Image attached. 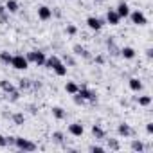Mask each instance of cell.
<instances>
[{"label": "cell", "mask_w": 153, "mask_h": 153, "mask_svg": "<svg viewBox=\"0 0 153 153\" xmlns=\"http://www.w3.org/2000/svg\"><path fill=\"white\" fill-rule=\"evenodd\" d=\"M99 2H103V0H99Z\"/></svg>", "instance_id": "34"}, {"label": "cell", "mask_w": 153, "mask_h": 153, "mask_svg": "<svg viewBox=\"0 0 153 153\" xmlns=\"http://www.w3.org/2000/svg\"><path fill=\"white\" fill-rule=\"evenodd\" d=\"M38 18L43 20V22L51 20V18H52V9L47 7V6H40V7H38Z\"/></svg>", "instance_id": "6"}, {"label": "cell", "mask_w": 153, "mask_h": 153, "mask_svg": "<svg viewBox=\"0 0 153 153\" xmlns=\"http://www.w3.org/2000/svg\"><path fill=\"white\" fill-rule=\"evenodd\" d=\"M130 18H131V24H135V25H146L148 24V18L144 16V13L142 11H131L130 15H128Z\"/></svg>", "instance_id": "5"}, {"label": "cell", "mask_w": 153, "mask_h": 153, "mask_svg": "<svg viewBox=\"0 0 153 153\" xmlns=\"http://www.w3.org/2000/svg\"><path fill=\"white\" fill-rule=\"evenodd\" d=\"M121 56L124 59H133L135 58V49L133 47H123L121 49Z\"/></svg>", "instance_id": "14"}, {"label": "cell", "mask_w": 153, "mask_h": 153, "mask_svg": "<svg viewBox=\"0 0 153 153\" xmlns=\"http://www.w3.org/2000/svg\"><path fill=\"white\" fill-rule=\"evenodd\" d=\"M115 11H117V15H119L121 18H126V16L130 15V6H128L126 2H121V4L117 6V9H115Z\"/></svg>", "instance_id": "11"}, {"label": "cell", "mask_w": 153, "mask_h": 153, "mask_svg": "<svg viewBox=\"0 0 153 153\" xmlns=\"http://www.w3.org/2000/svg\"><path fill=\"white\" fill-rule=\"evenodd\" d=\"M54 72H56V76H59V78H63V76H67V65L61 61L56 68H54Z\"/></svg>", "instance_id": "20"}, {"label": "cell", "mask_w": 153, "mask_h": 153, "mask_svg": "<svg viewBox=\"0 0 153 153\" xmlns=\"http://www.w3.org/2000/svg\"><path fill=\"white\" fill-rule=\"evenodd\" d=\"M128 85H130V88H131L133 92H140V90H142V83H140V79H137V78H130V79H128Z\"/></svg>", "instance_id": "15"}, {"label": "cell", "mask_w": 153, "mask_h": 153, "mask_svg": "<svg viewBox=\"0 0 153 153\" xmlns=\"http://www.w3.org/2000/svg\"><path fill=\"white\" fill-rule=\"evenodd\" d=\"M52 115H54L58 121H61V119H65V115H67V114H65V110H63V108L56 106V108H52Z\"/></svg>", "instance_id": "21"}, {"label": "cell", "mask_w": 153, "mask_h": 153, "mask_svg": "<svg viewBox=\"0 0 153 153\" xmlns=\"http://www.w3.org/2000/svg\"><path fill=\"white\" fill-rule=\"evenodd\" d=\"M106 22H108L110 25H119L121 16L117 15V11H115V9H110V11L106 13Z\"/></svg>", "instance_id": "10"}, {"label": "cell", "mask_w": 153, "mask_h": 153, "mask_svg": "<svg viewBox=\"0 0 153 153\" xmlns=\"http://www.w3.org/2000/svg\"><path fill=\"white\" fill-rule=\"evenodd\" d=\"M6 11L7 13H18V2L16 0H7L6 2Z\"/></svg>", "instance_id": "16"}, {"label": "cell", "mask_w": 153, "mask_h": 153, "mask_svg": "<svg viewBox=\"0 0 153 153\" xmlns=\"http://www.w3.org/2000/svg\"><path fill=\"white\" fill-rule=\"evenodd\" d=\"M0 88H2L6 94H13L16 88H15V85L11 83V81H7V79H2V81H0Z\"/></svg>", "instance_id": "13"}, {"label": "cell", "mask_w": 153, "mask_h": 153, "mask_svg": "<svg viewBox=\"0 0 153 153\" xmlns=\"http://www.w3.org/2000/svg\"><path fill=\"white\" fill-rule=\"evenodd\" d=\"M31 88V79H20V90H29Z\"/></svg>", "instance_id": "27"}, {"label": "cell", "mask_w": 153, "mask_h": 153, "mask_svg": "<svg viewBox=\"0 0 153 153\" xmlns=\"http://www.w3.org/2000/svg\"><path fill=\"white\" fill-rule=\"evenodd\" d=\"M137 101H139L140 106H149V105H151V97H149V96H140Z\"/></svg>", "instance_id": "22"}, {"label": "cell", "mask_w": 153, "mask_h": 153, "mask_svg": "<svg viewBox=\"0 0 153 153\" xmlns=\"http://www.w3.org/2000/svg\"><path fill=\"white\" fill-rule=\"evenodd\" d=\"M11 67L16 68V70H25V68L29 67V61H27V58H25L24 54H16V56H13V59H11Z\"/></svg>", "instance_id": "4"}, {"label": "cell", "mask_w": 153, "mask_h": 153, "mask_svg": "<svg viewBox=\"0 0 153 153\" xmlns=\"http://www.w3.org/2000/svg\"><path fill=\"white\" fill-rule=\"evenodd\" d=\"M76 33H78V27H76V25H72V24H68V25H67V34L74 36Z\"/></svg>", "instance_id": "28"}, {"label": "cell", "mask_w": 153, "mask_h": 153, "mask_svg": "<svg viewBox=\"0 0 153 153\" xmlns=\"http://www.w3.org/2000/svg\"><path fill=\"white\" fill-rule=\"evenodd\" d=\"M87 25H88L92 31H99V29L103 27V20L97 18V16H88V18H87Z\"/></svg>", "instance_id": "7"}, {"label": "cell", "mask_w": 153, "mask_h": 153, "mask_svg": "<svg viewBox=\"0 0 153 153\" xmlns=\"http://www.w3.org/2000/svg\"><path fill=\"white\" fill-rule=\"evenodd\" d=\"M96 101H97V96L87 88H79L78 94H76V103L83 105V103H96Z\"/></svg>", "instance_id": "1"}, {"label": "cell", "mask_w": 153, "mask_h": 153, "mask_svg": "<svg viewBox=\"0 0 153 153\" xmlns=\"http://www.w3.org/2000/svg\"><path fill=\"white\" fill-rule=\"evenodd\" d=\"M13 121H15L16 126H22L24 121H25V117H24V114H15V115H13Z\"/></svg>", "instance_id": "24"}, {"label": "cell", "mask_w": 153, "mask_h": 153, "mask_svg": "<svg viewBox=\"0 0 153 153\" xmlns=\"http://www.w3.org/2000/svg\"><path fill=\"white\" fill-rule=\"evenodd\" d=\"M146 131H148V133H153V123H148V124H146Z\"/></svg>", "instance_id": "32"}, {"label": "cell", "mask_w": 153, "mask_h": 153, "mask_svg": "<svg viewBox=\"0 0 153 153\" xmlns=\"http://www.w3.org/2000/svg\"><path fill=\"white\" fill-rule=\"evenodd\" d=\"M65 90L68 92V94H72V96H76L78 94V90H79V87L76 85V83H72V81H68L67 85H65Z\"/></svg>", "instance_id": "19"}, {"label": "cell", "mask_w": 153, "mask_h": 153, "mask_svg": "<svg viewBox=\"0 0 153 153\" xmlns=\"http://www.w3.org/2000/svg\"><path fill=\"white\" fill-rule=\"evenodd\" d=\"M92 133H94V137H96V139H105V135H106V133H105V130H103L99 124H94V126H92Z\"/></svg>", "instance_id": "17"}, {"label": "cell", "mask_w": 153, "mask_h": 153, "mask_svg": "<svg viewBox=\"0 0 153 153\" xmlns=\"http://www.w3.org/2000/svg\"><path fill=\"white\" fill-rule=\"evenodd\" d=\"M52 137H54V140H58V142H61V140H63V133H59V131H54V133H52Z\"/></svg>", "instance_id": "29"}, {"label": "cell", "mask_w": 153, "mask_h": 153, "mask_svg": "<svg viewBox=\"0 0 153 153\" xmlns=\"http://www.w3.org/2000/svg\"><path fill=\"white\" fill-rule=\"evenodd\" d=\"M59 63H61V59H59L58 56H49V58L45 59V65H43V67H47V68H52V70H54Z\"/></svg>", "instance_id": "12"}, {"label": "cell", "mask_w": 153, "mask_h": 153, "mask_svg": "<svg viewBox=\"0 0 153 153\" xmlns=\"http://www.w3.org/2000/svg\"><path fill=\"white\" fill-rule=\"evenodd\" d=\"M68 131H70V135H74V137H81L83 131H85V128H83L81 123H72V124L68 126Z\"/></svg>", "instance_id": "8"}, {"label": "cell", "mask_w": 153, "mask_h": 153, "mask_svg": "<svg viewBox=\"0 0 153 153\" xmlns=\"http://www.w3.org/2000/svg\"><path fill=\"white\" fill-rule=\"evenodd\" d=\"M96 61H97V63H103L105 59H103V56H97V58H96Z\"/></svg>", "instance_id": "33"}, {"label": "cell", "mask_w": 153, "mask_h": 153, "mask_svg": "<svg viewBox=\"0 0 153 153\" xmlns=\"http://www.w3.org/2000/svg\"><path fill=\"white\" fill-rule=\"evenodd\" d=\"M27 61H33L34 65H38V67H43L45 65V59H47V56L42 52V51H31V52H27Z\"/></svg>", "instance_id": "2"}, {"label": "cell", "mask_w": 153, "mask_h": 153, "mask_svg": "<svg viewBox=\"0 0 153 153\" xmlns=\"http://www.w3.org/2000/svg\"><path fill=\"white\" fill-rule=\"evenodd\" d=\"M15 146L22 151H34L36 149V144L29 139H24V137H15Z\"/></svg>", "instance_id": "3"}, {"label": "cell", "mask_w": 153, "mask_h": 153, "mask_svg": "<svg viewBox=\"0 0 153 153\" xmlns=\"http://www.w3.org/2000/svg\"><path fill=\"white\" fill-rule=\"evenodd\" d=\"M74 52H76V54H79V56H83V58H88L87 49H83V47H79V45H76V47H74Z\"/></svg>", "instance_id": "26"}, {"label": "cell", "mask_w": 153, "mask_h": 153, "mask_svg": "<svg viewBox=\"0 0 153 153\" xmlns=\"http://www.w3.org/2000/svg\"><path fill=\"white\" fill-rule=\"evenodd\" d=\"M11 59H13V54L7 52V51H2L0 52V61L6 63V65H11Z\"/></svg>", "instance_id": "18"}, {"label": "cell", "mask_w": 153, "mask_h": 153, "mask_svg": "<svg viewBox=\"0 0 153 153\" xmlns=\"http://www.w3.org/2000/svg\"><path fill=\"white\" fill-rule=\"evenodd\" d=\"M90 151H96V153H103V151H105V148H101V146H90Z\"/></svg>", "instance_id": "30"}, {"label": "cell", "mask_w": 153, "mask_h": 153, "mask_svg": "<svg viewBox=\"0 0 153 153\" xmlns=\"http://www.w3.org/2000/svg\"><path fill=\"white\" fill-rule=\"evenodd\" d=\"M131 149L140 153V151H144V144H142L140 140H131Z\"/></svg>", "instance_id": "23"}, {"label": "cell", "mask_w": 153, "mask_h": 153, "mask_svg": "<svg viewBox=\"0 0 153 153\" xmlns=\"http://www.w3.org/2000/svg\"><path fill=\"white\" fill-rule=\"evenodd\" d=\"M117 133H119L121 137H131V135H133V130H131V126H130V124L121 123V124L117 126Z\"/></svg>", "instance_id": "9"}, {"label": "cell", "mask_w": 153, "mask_h": 153, "mask_svg": "<svg viewBox=\"0 0 153 153\" xmlns=\"http://www.w3.org/2000/svg\"><path fill=\"white\" fill-rule=\"evenodd\" d=\"M108 148L114 149V151H119V149H121V146H119V142H117L115 139H108Z\"/></svg>", "instance_id": "25"}, {"label": "cell", "mask_w": 153, "mask_h": 153, "mask_svg": "<svg viewBox=\"0 0 153 153\" xmlns=\"http://www.w3.org/2000/svg\"><path fill=\"white\" fill-rule=\"evenodd\" d=\"M4 146H7V137L0 135V148H4Z\"/></svg>", "instance_id": "31"}]
</instances>
